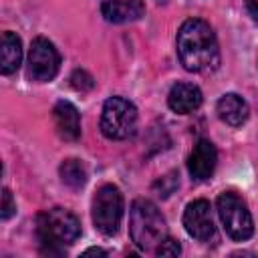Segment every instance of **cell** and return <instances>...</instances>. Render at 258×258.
Segmentation results:
<instances>
[{
	"label": "cell",
	"mask_w": 258,
	"mask_h": 258,
	"mask_svg": "<svg viewBox=\"0 0 258 258\" xmlns=\"http://www.w3.org/2000/svg\"><path fill=\"white\" fill-rule=\"evenodd\" d=\"M177 54L191 73H206L218 67L220 50L212 26L206 20L189 18L177 30Z\"/></svg>",
	"instance_id": "6da1fadb"
},
{
	"label": "cell",
	"mask_w": 258,
	"mask_h": 258,
	"mask_svg": "<svg viewBox=\"0 0 258 258\" xmlns=\"http://www.w3.org/2000/svg\"><path fill=\"white\" fill-rule=\"evenodd\" d=\"M129 236L133 244L143 250H157V246L167 238V226L157 206L145 198H139L131 204L129 210Z\"/></svg>",
	"instance_id": "7a4b0ae2"
},
{
	"label": "cell",
	"mask_w": 258,
	"mask_h": 258,
	"mask_svg": "<svg viewBox=\"0 0 258 258\" xmlns=\"http://www.w3.org/2000/svg\"><path fill=\"white\" fill-rule=\"evenodd\" d=\"M36 236L48 254H60V248L71 246L81 236V224L75 214L62 208H52L36 218Z\"/></svg>",
	"instance_id": "3957f363"
},
{
	"label": "cell",
	"mask_w": 258,
	"mask_h": 258,
	"mask_svg": "<svg viewBox=\"0 0 258 258\" xmlns=\"http://www.w3.org/2000/svg\"><path fill=\"white\" fill-rule=\"evenodd\" d=\"M216 208H218V216L224 224V230L232 240L244 242L254 234V222H252L250 210L238 194H234V191L220 194L216 200Z\"/></svg>",
	"instance_id": "277c9868"
},
{
	"label": "cell",
	"mask_w": 258,
	"mask_h": 258,
	"mask_svg": "<svg viewBox=\"0 0 258 258\" xmlns=\"http://www.w3.org/2000/svg\"><path fill=\"white\" fill-rule=\"evenodd\" d=\"M137 109L123 97H111L103 105L101 131L109 139H127L135 133Z\"/></svg>",
	"instance_id": "5b68a950"
},
{
	"label": "cell",
	"mask_w": 258,
	"mask_h": 258,
	"mask_svg": "<svg viewBox=\"0 0 258 258\" xmlns=\"http://www.w3.org/2000/svg\"><path fill=\"white\" fill-rule=\"evenodd\" d=\"M123 218V194L117 185H103L93 198V224L95 228L105 234L113 236L117 234Z\"/></svg>",
	"instance_id": "8992f818"
},
{
	"label": "cell",
	"mask_w": 258,
	"mask_h": 258,
	"mask_svg": "<svg viewBox=\"0 0 258 258\" xmlns=\"http://www.w3.org/2000/svg\"><path fill=\"white\" fill-rule=\"evenodd\" d=\"M60 67V54L54 44L42 36L34 38L28 50V77L36 83H44L56 77Z\"/></svg>",
	"instance_id": "52a82bcc"
},
{
	"label": "cell",
	"mask_w": 258,
	"mask_h": 258,
	"mask_svg": "<svg viewBox=\"0 0 258 258\" xmlns=\"http://www.w3.org/2000/svg\"><path fill=\"white\" fill-rule=\"evenodd\" d=\"M183 226L191 238L198 242H210L216 236V226L212 220V208L206 200L189 202L183 212Z\"/></svg>",
	"instance_id": "ba28073f"
},
{
	"label": "cell",
	"mask_w": 258,
	"mask_h": 258,
	"mask_svg": "<svg viewBox=\"0 0 258 258\" xmlns=\"http://www.w3.org/2000/svg\"><path fill=\"white\" fill-rule=\"evenodd\" d=\"M216 161H218L216 145H214L210 139H200V141L194 145V151H191L189 161H187L189 175H191L196 181L208 179V177L214 173V169H216Z\"/></svg>",
	"instance_id": "9c48e42d"
},
{
	"label": "cell",
	"mask_w": 258,
	"mask_h": 258,
	"mask_svg": "<svg viewBox=\"0 0 258 258\" xmlns=\"http://www.w3.org/2000/svg\"><path fill=\"white\" fill-rule=\"evenodd\" d=\"M52 119H54L56 133L62 139H67V141L79 139V135H81V117H79V111L73 103L58 101L52 109Z\"/></svg>",
	"instance_id": "30bf717a"
},
{
	"label": "cell",
	"mask_w": 258,
	"mask_h": 258,
	"mask_svg": "<svg viewBox=\"0 0 258 258\" xmlns=\"http://www.w3.org/2000/svg\"><path fill=\"white\" fill-rule=\"evenodd\" d=\"M167 105L173 113L187 115L202 105V91L191 83H175L167 95Z\"/></svg>",
	"instance_id": "8fae6325"
},
{
	"label": "cell",
	"mask_w": 258,
	"mask_h": 258,
	"mask_svg": "<svg viewBox=\"0 0 258 258\" xmlns=\"http://www.w3.org/2000/svg\"><path fill=\"white\" fill-rule=\"evenodd\" d=\"M103 16L109 22L121 24V22H131L143 16L145 6L141 4V0H107L101 6Z\"/></svg>",
	"instance_id": "7c38bea8"
},
{
	"label": "cell",
	"mask_w": 258,
	"mask_h": 258,
	"mask_svg": "<svg viewBox=\"0 0 258 258\" xmlns=\"http://www.w3.org/2000/svg\"><path fill=\"white\" fill-rule=\"evenodd\" d=\"M216 109H218V117L224 123L232 125V127H240L248 119V115H250L248 103L240 95H236V93H226L218 101V107Z\"/></svg>",
	"instance_id": "4fadbf2b"
},
{
	"label": "cell",
	"mask_w": 258,
	"mask_h": 258,
	"mask_svg": "<svg viewBox=\"0 0 258 258\" xmlns=\"http://www.w3.org/2000/svg\"><path fill=\"white\" fill-rule=\"evenodd\" d=\"M22 60V42L14 32H2L0 40V71L12 75Z\"/></svg>",
	"instance_id": "5bb4252c"
},
{
	"label": "cell",
	"mask_w": 258,
	"mask_h": 258,
	"mask_svg": "<svg viewBox=\"0 0 258 258\" xmlns=\"http://www.w3.org/2000/svg\"><path fill=\"white\" fill-rule=\"evenodd\" d=\"M60 179L71 189H81L87 181V169L79 159H67L60 165Z\"/></svg>",
	"instance_id": "9a60e30c"
},
{
	"label": "cell",
	"mask_w": 258,
	"mask_h": 258,
	"mask_svg": "<svg viewBox=\"0 0 258 258\" xmlns=\"http://www.w3.org/2000/svg\"><path fill=\"white\" fill-rule=\"evenodd\" d=\"M71 85L77 89V91H91L93 87H95V81H93V77L87 73V71H83V69H77L73 75H71Z\"/></svg>",
	"instance_id": "2e32d148"
},
{
	"label": "cell",
	"mask_w": 258,
	"mask_h": 258,
	"mask_svg": "<svg viewBox=\"0 0 258 258\" xmlns=\"http://www.w3.org/2000/svg\"><path fill=\"white\" fill-rule=\"evenodd\" d=\"M157 191H159V196H163V198H167L175 187H177V177H175V173H169V175H165V177H161L155 185H153Z\"/></svg>",
	"instance_id": "e0dca14e"
},
{
	"label": "cell",
	"mask_w": 258,
	"mask_h": 258,
	"mask_svg": "<svg viewBox=\"0 0 258 258\" xmlns=\"http://www.w3.org/2000/svg\"><path fill=\"white\" fill-rule=\"evenodd\" d=\"M179 252H181L179 244H177L175 240H171V238H165V240L157 246V250H155L157 256H177Z\"/></svg>",
	"instance_id": "ac0fdd59"
},
{
	"label": "cell",
	"mask_w": 258,
	"mask_h": 258,
	"mask_svg": "<svg viewBox=\"0 0 258 258\" xmlns=\"http://www.w3.org/2000/svg\"><path fill=\"white\" fill-rule=\"evenodd\" d=\"M14 210H16V206H14V202H12V194H10V189H2V212H0V216H2V220H8L12 214H14Z\"/></svg>",
	"instance_id": "d6986e66"
},
{
	"label": "cell",
	"mask_w": 258,
	"mask_h": 258,
	"mask_svg": "<svg viewBox=\"0 0 258 258\" xmlns=\"http://www.w3.org/2000/svg\"><path fill=\"white\" fill-rule=\"evenodd\" d=\"M246 2V8H248V12L258 20V0H244Z\"/></svg>",
	"instance_id": "ffe728a7"
},
{
	"label": "cell",
	"mask_w": 258,
	"mask_h": 258,
	"mask_svg": "<svg viewBox=\"0 0 258 258\" xmlns=\"http://www.w3.org/2000/svg\"><path fill=\"white\" fill-rule=\"evenodd\" d=\"M85 254H101V256H105V252H103V250H99V248H91V250H87Z\"/></svg>",
	"instance_id": "44dd1931"
}]
</instances>
